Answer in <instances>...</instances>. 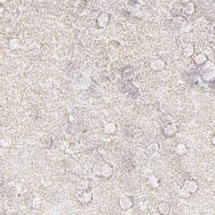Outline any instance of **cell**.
I'll use <instances>...</instances> for the list:
<instances>
[{"mask_svg":"<svg viewBox=\"0 0 215 215\" xmlns=\"http://www.w3.org/2000/svg\"><path fill=\"white\" fill-rule=\"evenodd\" d=\"M129 200L127 197H123L121 200H120V202H119V203H120V206L122 207L124 209H127L128 208H129V204H127V202H129Z\"/></svg>","mask_w":215,"mask_h":215,"instance_id":"277c9868","label":"cell"},{"mask_svg":"<svg viewBox=\"0 0 215 215\" xmlns=\"http://www.w3.org/2000/svg\"><path fill=\"white\" fill-rule=\"evenodd\" d=\"M152 67L154 69L156 70H160V69H162L163 67L165 66V63L163 61V60H156V61H155L153 63H152Z\"/></svg>","mask_w":215,"mask_h":215,"instance_id":"6da1fadb","label":"cell"},{"mask_svg":"<svg viewBox=\"0 0 215 215\" xmlns=\"http://www.w3.org/2000/svg\"><path fill=\"white\" fill-rule=\"evenodd\" d=\"M206 60V57L204 56L202 54H199L196 56V62L198 63V64H201V63H203Z\"/></svg>","mask_w":215,"mask_h":215,"instance_id":"5b68a950","label":"cell"},{"mask_svg":"<svg viewBox=\"0 0 215 215\" xmlns=\"http://www.w3.org/2000/svg\"><path fill=\"white\" fill-rule=\"evenodd\" d=\"M159 210H160V212L161 213L166 214L169 212V207L166 203H161L160 205V207H159Z\"/></svg>","mask_w":215,"mask_h":215,"instance_id":"3957f363","label":"cell"},{"mask_svg":"<svg viewBox=\"0 0 215 215\" xmlns=\"http://www.w3.org/2000/svg\"><path fill=\"white\" fill-rule=\"evenodd\" d=\"M196 186H197V184L193 181H189L188 182H186V188L188 191H195Z\"/></svg>","mask_w":215,"mask_h":215,"instance_id":"7a4b0ae2","label":"cell"}]
</instances>
